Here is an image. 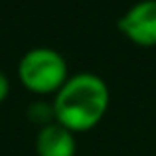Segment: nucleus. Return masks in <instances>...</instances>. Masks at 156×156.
<instances>
[{"instance_id":"obj_6","label":"nucleus","mask_w":156,"mask_h":156,"mask_svg":"<svg viewBox=\"0 0 156 156\" xmlns=\"http://www.w3.org/2000/svg\"><path fill=\"white\" fill-rule=\"evenodd\" d=\"M8 93H10V81H8V77L0 71V103L6 101Z\"/></svg>"},{"instance_id":"obj_2","label":"nucleus","mask_w":156,"mask_h":156,"mask_svg":"<svg viewBox=\"0 0 156 156\" xmlns=\"http://www.w3.org/2000/svg\"><path fill=\"white\" fill-rule=\"evenodd\" d=\"M18 79L30 93L55 95L69 79L67 61L53 48H32L18 61Z\"/></svg>"},{"instance_id":"obj_1","label":"nucleus","mask_w":156,"mask_h":156,"mask_svg":"<svg viewBox=\"0 0 156 156\" xmlns=\"http://www.w3.org/2000/svg\"><path fill=\"white\" fill-rule=\"evenodd\" d=\"M111 103L109 85L97 73L69 75L63 87L53 95L51 107L55 122L75 133H89L107 115Z\"/></svg>"},{"instance_id":"obj_4","label":"nucleus","mask_w":156,"mask_h":156,"mask_svg":"<svg viewBox=\"0 0 156 156\" xmlns=\"http://www.w3.org/2000/svg\"><path fill=\"white\" fill-rule=\"evenodd\" d=\"M34 146L38 156H75L77 152L75 134L59 122L40 126Z\"/></svg>"},{"instance_id":"obj_5","label":"nucleus","mask_w":156,"mask_h":156,"mask_svg":"<svg viewBox=\"0 0 156 156\" xmlns=\"http://www.w3.org/2000/svg\"><path fill=\"white\" fill-rule=\"evenodd\" d=\"M28 117L34 122L46 126L50 122H55V115H53V107L50 103H44V101H36L28 107Z\"/></svg>"},{"instance_id":"obj_3","label":"nucleus","mask_w":156,"mask_h":156,"mask_svg":"<svg viewBox=\"0 0 156 156\" xmlns=\"http://www.w3.org/2000/svg\"><path fill=\"white\" fill-rule=\"evenodd\" d=\"M119 32L142 48L156 46V0H140L119 18Z\"/></svg>"}]
</instances>
